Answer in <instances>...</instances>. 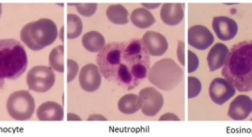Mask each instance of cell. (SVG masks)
I'll return each mask as SVG.
<instances>
[{"label":"cell","instance_id":"cell-1","mask_svg":"<svg viewBox=\"0 0 252 137\" xmlns=\"http://www.w3.org/2000/svg\"><path fill=\"white\" fill-rule=\"evenodd\" d=\"M96 63L106 80L130 90L147 78L151 57L143 41L130 39L105 45L98 52Z\"/></svg>","mask_w":252,"mask_h":137},{"label":"cell","instance_id":"cell-2","mask_svg":"<svg viewBox=\"0 0 252 137\" xmlns=\"http://www.w3.org/2000/svg\"><path fill=\"white\" fill-rule=\"evenodd\" d=\"M222 75L240 92L252 89V42L243 41L234 45L223 64Z\"/></svg>","mask_w":252,"mask_h":137},{"label":"cell","instance_id":"cell-3","mask_svg":"<svg viewBox=\"0 0 252 137\" xmlns=\"http://www.w3.org/2000/svg\"><path fill=\"white\" fill-rule=\"evenodd\" d=\"M28 64L25 48L15 39L0 41V76L4 79L15 80L26 71Z\"/></svg>","mask_w":252,"mask_h":137},{"label":"cell","instance_id":"cell-4","mask_svg":"<svg viewBox=\"0 0 252 137\" xmlns=\"http://www.w3.org/2000/svg\"><path fill=\"white\" fill-rule=\"evenodd\" d=\"M59 36L55 23L49 19H41L29 23L23 28L20 38L32 51H41L52 45Z\"/></svg>","mask_w":252,"mask_h":137},{"label":"cell","instance_id":"cell-5","mask_svg":"<svg viewBox=\"0 0 252 137\" xmlns=\"http://www.w3.org/2000/svg\"><path fill=\"white\" fill-rule=\"evenodd\" d=\"M185 76L184 71L171 58L158 61L149 69L147 78L157 88L169 91L180 83Z\"/></svg>","mask_w":252,"mask_h":137},{"label":"cell","instance_id":"cell-6","mask_svg":"<svg viewBox=\"0 0 252 137\" xmlns=\"http://www.w3.org/2000/svg\"><path fill=\"white\" fill-rule=\"evenodd\" d=\"M9 115L17 121H26L32 117L35 110V101L30 93L19 90L12 93L6 103Z\"/></svg>","mask_w":252,"mask_h":137},{"label":"cell","instance_id":"cell-7","mask_svg":"<svg viewBox=\"0 0 252 137\" xmlns=\"http://www.w3.org/2000/svg\"><path fill=\"white\" fill-rule=\"evenodd\" d=\"M56 77L50 67L38 65L31 69L26 78L29 88L36 92H46L54 85Z\"/></svg>","mask_w":252,"mask_h":137},{"label":"cell","instance_id":"cell-8","mask_svg":"<svg viewBox=\"0 0 252 137\" xmlns=\"http://www.w3.org/2000/svg\"><path fill=\"white\" fill-rule=\"evenodd\" d=\"M138 104L144 115L154 116L163 107V97L158 90L147 87L139 92Z\"/></svg>","mask_w":252,"mask_h":137},{"label":"cell","instance_id":"cell-9","mask_svg":"<svg viewBox=\"0 0 252 137\" xmlns=\"http://www.w3.org/2000/svg\"><path fill=\"white\" fill-rule=\"evenodd\" d=\"M210 97L215 104L222 105L235 96L236 89L223 78H216L209 89Z\"/></svg>","mask_w":252,"mask_h":137},{"label":"cell","instance_id":"cell-10","mask_svg":"<svg viewBox=\"0 0 252 137\" xmlns=\"http://www.w3.org/2000/svg\"><path fill=\"white\" fill-rule=\"evenodd\" d=\"M188 43L193 48L204 51L214 43V37L205 26H192L188 30Z\"/></svg>","mask_w":252,"mask_h":137},{"label":"cell","instance_id":"cell-11","mask_svg":"<svg viewBox=\"0 0 252 137\" xmlns=\"http://www.w3.org/2000/svg\"><path fill=\"white\" fill-rule=\"evenodd\" d=\"M79 83L82 89L87 92L98 89L101 84V72L98 67L93 63L83 67L79 74Z\"/></svg>","mask_w":252,"mask_h":137},{"label":"cell","instance_id":"cell-12","mask_svg":"<svg viewBox=\"0 0 252 137\" xmlns=\"http://www.w3.org/2000/svg\"><path fill=\"white\" fill-rule=\"evenodd\" d=\"M212 28L219 39L230 41L236 37L238 26L233 19L227 17H216L213 19Z\"/></svg>","mask_w":252,"mask_h":137},{"label":"cell","instance_id":"cell-13","mask_svg":"<svg viewBox=\"0 0 252 137\" xmlns=\"http://www.w3.org/2000/svg\"><path fill=\"white\" fill-rule=\"evenodd\" d=\"M142 41L147 49L149 54L153 56H160L163 55L168 50V42L162 34L156 31H147L145 33Z\"/></svg>","mask_w":252,"mask_h":137},{"label":"cell","instance_id":"cell-14","mask_svg":"<svg viewBox=\"0 0 252 137\" xmlns=\"http://www.w3.org/2000/svg\"><path fill=\"white\" fill-rule=\"evenodd\" d=\"M252 111V99L245 95H240L230 104L228 115L235 121H242L247 118Z\"/></svg>","mask_w":252,"mask_h":137},{"label":"cell","instance_id":"cell-15","mask_svg":"<svg viewBox=\"0 0 252 137\" xmlns=\"http://www.w3.org/2000/svg\"><path fill=\"white\" fill-rule=\"evenodd\" d=\"M160 17L163 22L168 26H177L183 21L185 17L184 4L178 3H166L163 4L160 12Z\"/></svg>","mask_w":252,"mask_h":137},{"label":"cell","instance_id":"cell-16","mask_svg":"<svg viewBox=\"0 0 252 137\" xmlns=\"http://www.w3.org/2000/svg\"><path fill=\"white\" fill-rule=\"evenodd\" d=\"M37 115L40 121H62L63 107L55 102H46L38 107Z\"/></svg>","mask_w":252,"mask_h":137},{"label":"cell","instance_id":"cell-17","mask_svg":"<svg viewBox=\"0 0 252 137\" xmlns=\"http://www.w3.org/2000/svg\"><path fill=\"white\" fill-rule=\"evenodd\" d=\"M229 49L226 45L219 43L212 47L207 56L208 66L210 71H218L223 66L227 56L229 54Z\"/></svg>","mask_w":252,"mask_h":137},{"label":"cell","instance_id":"cell-18","mask_svg":"<svg viewBox=\"0 0 252 137\" xmlns=\"http://www.w3.org/2000/svg\"><path fill=\"white\" fill-rule=\"evenodd\" d=\"M130 20L134 26L140 29L149 28L156 22L154 16L145 8H137L134 10L130 15Z\"/></svg>","mask_w":252,"mask_h":137},{"label":"cell","instance_id":"cell-19","mask_svg":"<svg viewBox=\"0 0 252 137\" xmlns=\"http://www.w3.org/2000/svg\"><path fill=\"white\" fill-rule=\"evenodd\" d=\"M84 47L91 52H100L105 46V40L102 34L97 31H90L82 38Z\"/></svg>","mask_w":252,"mask_h":137},{"label":"cell","instance_id":"cell-20","mask_svg":"<svg viewBox=\"0 0 252 137\" xmlns=\"http://www.w3.org/2000/svg\"><path fill=\"white\" fill-rule=\"evenodd\" d=\"M128 11L121 4H111L108 7L106 16L115 25H126L129 22Z\"/></svg>","mask_w":252,"mask_h":137},{"label":"cell","instance_id":"cell-21","mask_svg":"<svg viewBox=\"0 0 252 137\" xmlns=\"http://www.w3.org/2000/svg\"><path fill=\"white\" fill-rule=\"evenodd\" d=\"M118 107L120 111L126 114L131 115L139 110V104H138V97L135 94H128L126 95L119 100Z\"/></svg>","mask_w":252,"mask_h":137},{"label":"cell","instance_id":"cell-22","mask_svg":"<svg viewBox=\"0 0 252 137\" xmlns=\"http://www.w3.org/2000/svg\"><path fill=\"white\" fill-rule=\"evenodd\" d=\"M64 47L63 45H59L52 50L49 56V63L52 69L58 72L64 71Z\"/></svg>","mask_w":252,"mask_h":137},{"label":"cell","instance_id":"cell-23","mask_svg":"<svg viewBox=\"0 0 252 137\" xmlns=\"http://www.w3.org/2000/svg\"><path fill=\"white\" fill-rule=\"evenodd\" d=\"M83 30V24L79 17L74 14L67 16V38L74 39L79 37Z\"/></svg>","mask_w":252,"mask_h":137},{"label":"cell","instance_id":"cell-24","mask_svg":"<svg viewBox=\"0 0 252 137\" xmlns=\"http://www.w3.org/2000/svg\"><path fill=\"white\" fill-rule=\"evenodd\" d=\"M202 84L201 82L197 78L194 77L188 78V98H195L197 97L201 92Z\"/></svg>","mask_w":252,"mask_h":137},{"label":"cell","instance_id":"cell-25","mask_svg":"<svg viewBox=\"0 0 252 137\" xmlns=\"http://www.w3.org/2000/svg\"><path fill=\"white\" fill-rule=\"evenodd\" d=\"M77 11L85 17H91L93 16L96 11L97 4L96 3L93 4H76Z\"/></svg>","mask_w":252,"mask_h":137},{"label":"cell","instance_id":"cell-26","mask_svg":"<svg viewBox=\"0 0 252 137\" xmlns=\"http://www.w3.org/2000/svg\"><path fill=\"white\" fill-rule=\"evenodd\" d=\"M78 64L74 60H67V82H71L78 74Z\"/></svg>","mask_w":252,"mask_h":137},{"label":"cell","instance_id":"cell-27","mask_svg":"<svg viewBox=\"0 0 252 137\" xmlns=\"http://www.w3.org/2000/svg\"><path fill=\"white\" fill-rule=\"evenodd\" d=\"M188 60H189V62H188L187 71L189 73H192L194 71H197L198 65H199V60H198L197 55L191 51L188 52Z\"/></svg>","mask_w":252,"mask_h":137},{"label":"cell","instance_id":"cell-28","mask_svg":"<svg viewBox=\"0 0 252 137\" xmlns=\"http://www.w3.org/2000/svg\"><path fill=\"white\" fill-rule=\"evenodd\" d=\"M185 43L182 41H178V58L179 62L182 63L183 66H186V56H185Z\"/></svg>","mask_w":252,"mask_h":137},{"label":"cell","instance_id":"cell-29","mask_svg":"<svg viewBox=\"0 0 252 137\" xmlns=\"http://www.w3.org/2000/svg\"><path fill=\"white\" fill-rule=\"evenodd\" d=\"M167 120H171V121H179L180 119L178 118L177 115L171 113H168V114H164L162 115L159 118V121H167Z\"/></svg>","mask_w":252,"mask_h":137},{"label":"cell","instance_id":"cell-30","mask_svg":"<svg viewBox=\"0 0 252 137\" xmlns=\"http://www.w3.org/2000/svg\"><path fill=\"white\" fill-rule=\"evenodd\" d=\"M91 120H103V121H106V118L104 117L103 115H90L89 118H88V121H91Z\"/></svg>","mask_w":252,"mask_h":137},{"label":"cell","instance_id":"cell-31","mask_svg":"<svg viewBox=\"0 0 252 137\" xmlns=\"http://www.w3.org/2000/svg\"><path fill=\"white\" fill-rule=\"evenodd\" d=\"M144 6L147 8V9H154V8L158 7L159 6V3H158V4H143Z\"/></svg>","mask_w":252,"mask_h":137},{"label":"cell","instance_id":"cell-32","mask_svg":"<svg viewBox=\"0 0 252 137\" xmlns=\"http://www.w3.org/2000/svg\"><path fill=\"white\" fill-rule=\"evenodd\" d=\"M63 31H64V29H63V28H62V29H61V31H60V38H61V40L63 41Z\"/></svg>","mask_w":252,"mask_h":137}]
</instances>
